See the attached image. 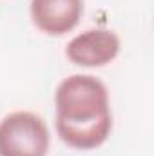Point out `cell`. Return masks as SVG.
<instances>
[{
	"label": "cell",
	"mask_w": 154,
	"mask_h": 156,
	"mask_svg": "<svg viewBox=\"0 0 154 156\" xmlns=\"http://www.w3.org/2000/svg\"><path fill=\"white\" fill-rule=\"evenodd\" d=\"M56 133L76 151H93L107 142L113 131L109 91L93 75L64 78L54 93Z\"/></svg>",
	"instance_id": "1"
},
{
	"label": "cell",
	"mask_w": 154,
	"mask_h": 156,
	"mask_svg": "<svg viewBox=\"0 0 154 156\" xmlns=\"http://www.w3.org/2000/svg\"><path fill=\"white\" fill-rule=\"evenodd\" d=\"M51 136L44 118L15 111L0 120V156H45Z\"/></svg>",
	"instance_id": "2"
},
{
	"label": "cell",
	"mask_w": 154,
	"mask_h": 156,
	"mask_svg": "<svg viewBox=\"0 0 154 156\" xmlns=\"http://www.w3.org/2000/svg\"><path fill=\"white\" fill-rule=\"evenodd\" d=\"M120 37L111 29H87L76 35L65 47L67 58L80 67H103L118 56Z\"/></svg>",
	"instance_id": "3"
},
{
	"label": "cell",
	"mask_w": 154,
	"mask_h": 156,
	"mask_svg": "<svg viewBox=\"0 0 154 156\" xmlns=\"http://www.w3.org/2000/svg\"><path fill=\"white\" fill-rule=\"evenodd\" d=\"M83 16V0H31V20L42 33L62 37Z\"/></svg>",
	"instance_id": "4"
}]
</instances>
